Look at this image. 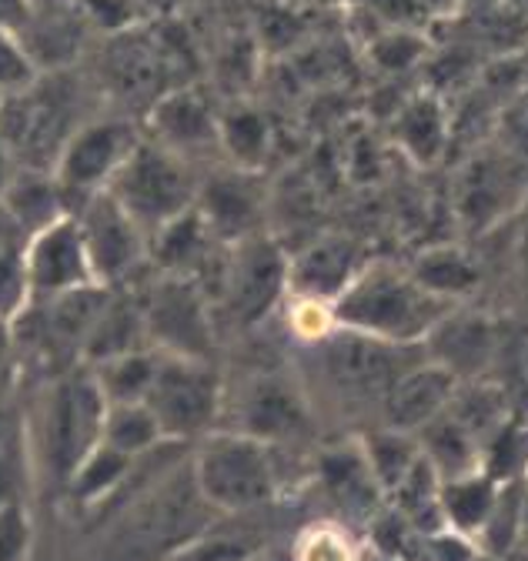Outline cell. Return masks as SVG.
Here are the masks:
<instances>
[{
	"label": "cell",
	"instance_id": "3",
	"mask_svg": "<svg viewBox=\"0 0 528 561\" xmlns=\"http://www.w3.org/2000/svg\"><path fill=\"white\" fill-rule=\"evenodd\" d=\"M191 471L202 495L221 518L257 512L272 505L282 491L275 448L231 428L194 442Z\"/></svg>",
	"mask_w": 528,
	"mask_h": 561
},
{
	"label": "cell",
	"instance_id": "43",
	"mask_svg": "<svg viewBox=\"0 0 528 561\" xmlns=\"http://www.w3.org/2000/svg\"><path fill=\"white\" fill-rule=\"evenodd\" d=\"M518 551L528 554V471H525V488H521V531H518Z\"/></svg>",
	"mask_w": 528,
	"mask_h": 561
},
{
	"label": "cell",
	"instance_id": "13",
	"mask_svg": "<svg viewBox=\"0 0 528 561\" xmlns=\"http://www.w3.org/2000/svg\"><path fill=\"white\" fill-rule=\"evenodd\" d=\"M365 251L352 238H318L288 257V291L298 301H318L332 308L365 267Z\"/></svg>",
	"mask_w": 528,
	"mask_h": 561
},
{
	"label": "cell",
	"instance_id": "32",
	"mask_svg": "<svg viewBox=\"0 0 528 561\" xmlns=\"http://www.w3.org/2000/svg\"><path fill=\"white\" fill-rule=\"evenodd\" d=\"M521 488H525V474L521 478H508L498 484V499L495 508L482 528V535L475 538L479 551L485 558H508L512 551H518V531H521Z\"/></svg>",
	"mask_w": 528,
	"mask_h": 561
},
{
	"label": "cell",
	"instance_id": "45",
	"mask_svg": "<svg viewBox=\"0 0 528 561\" xmlns=\"http://www.w3.org/2000/svg\"><path fill=\"white\" fill-rule=\"evenodd\" d=\"M8 355V324H0V365H4Z\"/></svg>",
	"mask_w": 528,
	"mask_h": 561
},
{
	"label": "cell",
	"instance_id": "26",
	"mask_svg": "<svg viewBox=\"0 0 528 561\" xmlns=\"http://www.w3.org/2000/svg\"><path fill=\"white\" fill-rule=\"evenodd\" d=\"M412 277L425 291H432L441 301L458 305L475 285H479V267L475 261L461 251L458 244H432L412 261Z\"/></svg>",
	"mask_w": 528,
	"mask_h": 561
},
{
	"label": "cell",
	"instance_id": "41",
	"mask_svg": "<svg viewBox=\"0 0 528 561\" xmlns=\"http://www.w3.org/2000/svg\"><path fill=\"white\" fill-rule=\"evenodd\" d=\"M14 174H18V161L11 158V151L0 145V201H4V194H8V187H11V181H14Z\"/></svg>",
	"mask_w": 528,
	"mask_h": 561
},
{
	"label": "cell",
	"instance_id": "25",
	"mask_svg": "<svg viewBox=\"0 0 528 561\" xmlns=\"http://www.w3.org/2000/svg\"><path fill=\"white\" fill-rule=\"evenodd\" d=\"M361 455H365V465L375 478V484L381 488L384 502L405 484V478L418 468L422 461V445H418V435L412 432H399V428H375L368 435H361L358 442Z\"/></svg>",
	"mask_w": 528,
	"mask_h": 561
},
{
	"label": "cell",
	"instance_id": "30",
	"mask_svg": "<svg viewBox=\"0 0 528 561\" xmlns=\"http://www.w3.org/2000/svg\"><path fill=\"white\" fill-rule=\"evenodd\" d=\"M218 148L238 171H257L272 151V127L261 111L234 107L218 117Z\"/></svg>",
	"mask_w": 528,
	"mask_h": 561
},
{
	"label": "cell",
	"instance_id": "38",
	"mask_svg": "<svg viewBox=\"0 0 528 561\" xmlns=\"http://www.w3.org/2000/svg\"><path fill=\"white\" fill-rule=\"evenodd\" d=\"M31 518L18 502L0 505V561H27Z\"/></svg>",
	"mask_w": 528,
	"mask_h": 561
},
{
	"label": "cell",
	"instance_id": "21",
	"mask_svg": "<svg viewBox=\"0 0 528 561\" xmlns=\"http://www.w3.org/2000/svg\"><path fill=\"white\" fill-rule=\"evenodd\" d=\"M318 474H321V484L328 488V495H332L345 512H352L365 522H371L381 512L384 495L375 484L358 445L328 451L318 465Z\"/></svg>",
	"mask_w": 528,
	"mask_h": 561
},
{
	"label": "cell",
	"instance_id": "27",
	"mask_svg": "<svg viewBox=\"0 0 528 561\" xmlns=\"http://www.w3.org/2000/svg\"><path fill=\"white\" fill-rule=\"evenodd\" d=\"M211 244L215 234L208 231L202 215H197V207H191L187 215H181L177 221H171L151 238V257L164 267V274L191 277L197 264H205Z\"/></svg>",
	"mask_w": 528,
	"mask_h": 561
},
{
	"label": "cell",
	"instance_id": "31",
	"mask_svg": "<svg viewBox=\"0 0 528 561\" xmlns=\"http://www.w3.org/2000/svg\"><path fill=\"white\" fill-rule=\"evenodd\" d=\"M104 401L107 404H127V401H145L148 388L158 371V351L141 347V351H127V355L107 358L101 365H88Z\"/></svg>",
	"mask_w": 528,
	"mask_h": 561
},
{
	"label": "cell",
	"instance_id": "17",
	"mask_svg": "<svg viewBox=\"0 0 528 561\" xmlns=\"http://www.w3.org/2000/svg\"><path fill=\"white\" fill-rule=\"evenodd\" d=\"M458 385L461 381L448 368H441L438 362H432L425 355L418 365H412L388 388V394L381 398V421L388 428L418 435L428 421H435L441 411H448Z\"/></svg>",
	"mask_w": 528,
	"mask_h": 561
},
{
	"label": "cell",
	"instance_id": "7",
	"mask_svg": "<svg viewBox=\"0 0 528 561\" xmlns=\"http://www.w3.org/2000/svg\"><path fill=\"white\" fill-rule=\"evenodd\" d=\"M141 137L145 134L138 130V124L127 117H97L74 127L50 168L68 204H81L107 191L120 164L141 145Z\"/></svg>",
	"mask_w": 528,
	"mask_h": 561
},
{
	"label": "cell",
	"instance_id": "35",
	"mask_svg": "<svg viewBox=\"0 0 528 561\" xmlns=\"http://www.w3.org/2000/svg\"><path fill=\"white\" fill-rule=\"evenodd\" d=\"M425 57V41L415 31H378L368 44V60L384 75H402Z\"/></svg>",
	"mask_w": 528,
	"mask_h": 561
},
{
	"label": "cell",
	"instance_id": "5",
	"mask_svg": "<svg viewBox=\"0 0 528 561\" xmlns=\"http://www.w3.org/2000/svg\"><path fill=\"white\" fill-rule=\"evenodd\" d=\"M145 404L158 417L168 442L191 445L218 432L215 425L225 408V385L211 362L158 355V371Z\"/></svg>",
	"mask_w": 528,
	"mask_h": 561
},
{
	"label": "cell",
	"instance_id": "11",
	"mask_svg": "<svg viewBox=\"0 0 528 561\" xmlns=\"http://www.w3.org/2000/svg\"><path fill=\"white\" fill-rule=\"evenodd\" d=\"M288 291V257L268 238H244L231 244L225 261L221 295L228 314L238 324H257L264 314H272L282 295Z\"/></svg>",
	"mask_w": 528,
	"mask_h": 561
},
{
	"label": "cell",
	"instance_id": "18",
	"mask_svg": "<svg viewBox=\"0 0 528 561\" xmlns=\"http://www.w3.org/2000/svg\"><path fill=\"white\" fill-rule=\"evenodd\" d=\"M151 140L161 148L174 151L177 158L191 161L208 148H218V114L208 107V101L191 91L174 88L158 98L151 107Z\"/></svg>",
	"mask_w": 528,
	"mask_h": 561
},
{
	"label": "cell",
	"instance_id": "44",
	"mask_svg": "<svg viewBox=\"0 0 528 561\" xmlns=\"http://www.w3.org/2000/svg\"><path fill=\"white\" fill-rule=\"evenodd\" d=\"M418 4H425L435 14H451L458 8V0H418Z\"/></svg>",
	"mask_w": 528,
	"mask_h": 561
},
{
	"label": "cell",
	"instance_id": "40",
	"mask_svg": "<svg viewBox=\"0 0 528 561\" xmlns=\"http://www.w3.org/2000/svg\"><path fill=\"white\" fill-rule=\"evenodd\" d=\"M27 24V0H0V31H14Z\"/></svg>",
	"mask_w": 528,
	"mask_h": 561
},
{
	"label": "cell",
	"instance_id": "1",
	"mask_svg": "<svg viewBox=\"0 0 528 561\" xmlns=\"http://www.w3.org/2000/svg\"><path fill=\"white\" fill-rule=\"evenodd\" d=\"M221 515L208 505L187 458H171L127 495L114 515L97 561H171L215 531Z\"/></svg>",
	"mask_w": 528,
	"mask_h": 561
},
{
	"label": "cell",
	"instance_id": "22",
	"mask_svg": "<svg viewBox=\"0 0 528 561\" xmlns=\"http://www.w3.org/2000/svg\"><path fill=\"white\" fill-rule=\"evenodd\" d=\"M498 478L489 471H472L461 478H448L438 484V508H441V522L448 531L466 535V538H479L495 499H498Z\"/></svg>",
	"mask_w": 528,
	"mask_h": 561
},
{
	"label": "cell",
	"instance_id": "37",
	"mask_svg": "<svg viewBox=\"0 0 528 561\" xmlns=\"http://www.w3.org/2000/svg\"><path fill=\"white\" fill-rule=\"evenodd\" d=\"M495 124H498V145L518 161H528V88H521L505 101Z\"/></svg>",
	"mask_w": 528,
	"mask_h": 561
},
{
	"label": "cell",
	"instance_id": "16",
	"mask_svg": "<svg viewBox=\"0 0 528 561\" xmlns=\"http://www.w3.org/2000/svg\"><path fill=\"white\" fill-rule=\"evenodd\" d=\"M197 215L215 234V241L238 244L257 234L264 215V191L254 181V171H218L197 191Z\"/></svg>",
	"mask_w": 528,
	"mask_h": 561
},
{
	"label": "cell",
	"instance_id": "2",
	"mask_svg": "<svg viewBox=\"0 0 528 561\" xmlns=\"http://www.w3.org/2000/svg\"><path fill=\"white\" fill-rule=\"evenodd\" d=\"M455 308L458 305L425 291L409 267L368 261L348 291L332 305V314L338 328L402 347H425Z\"/></svg>",
	"mask_w": 528,
	"mask_h": 561
},
{
	"label": "cell",
	"instance_id": "12",
	"mask_svg": "<svg viewBox=\"0 0 528 561\" xmlns=\"http://www.w3.org/2000/svg\"><path fill=\"white\" fill-rule=\"evenodd\" d=\"M24 267L31 285V305L74 295L84 288H101L94 280L74 215L57 218L54 225L24 241Z\"/></svg>",
	"mask_w": 528,
	"mask_h": 561
},
{
	"label": "cell",
	"instance_id": "34",
	"mask_svg": "<svg viewBox=\"0 0 528 561\" xmlns=\"http://www.w3.org/2000/svg\"><path fill=\"white\" fill-rule=\"evenodd\" d=\"M31 308L24 248H0V324H14Z\"/></svg>",
	"mask_w": 528,
	"mask_h": 561
},
{
	"label": "cell",
	"instance_id": "47",
	"mask_svg": "<svg viewBox=\"0 0 528 561\" xmlns=\"http://www.w3.org/2000/svg\"><path fill=\"white\" fill-rule=\"evenodd\" d=\"M4 101H8V98H4V94H0V107H4Z\"/></svg>",
	"mask_w": 528,
	"mask_h": 561
},
{
	"label": "cell",
	"instance_id": "39",
	"mask_svg": "<svg viewBox=\"0 0 528 561\" xmlns=\"http://www.w3.org/2000/svg\"><path fill=\"white\" fill-rule=\"evenodd\" d=\"M254 548L244 538H231V535H205L194 545H187L181 554H174L171 561H251Z\"/></svg>",
	"mask_w": 528,
	"mask_h": 561
},
{
	"label": "cell",
	"instance_id": "33",
	"mask_svg": "<svg viewBox=\"0 0 528 561\" xmlns=\"http://www.w3.org/2000/svg\"><path fill=\"white\" fill-rule=\"evenodd\" d=\"M358 541L335 522H318L295 541L291 561H361Z\"/></svg>",
	"mask_w": 528,
	"mask_h": 561
},
{
	"label": "cell",
	"instance_id": "8",
	"mask_svg": "<svg viewBox=\"0 0 528 561\" xmlns=\"http://www.w3.org/2000/svg\"><path fill=\"white\" fill-rule=\"evenodd\" d=\"M145 334L158 355L211 362L215 351V324L208 314L205 291L194 277L164 274L158 288L141 301Z\"/></svg>",
	"mask_w": 528,
	"mask_h": 561
},
{
	"label": "cell",
	"instance_id": "15",
	"mask_svg": "<svg viewBox=\"0 0 528 561\" xmlns=\"http://www.w3.org/2000/svg\"><path fill=\"white\" fill-rule=\"evenodd\" d=\"M231 432L251 435L275 448L278 442H291L308 432V401L291 381L261 375L244 388L238 401V428Z\"/></svg>",
	"mask_w": 528,
	"mask_h": 561
},
{
	"label": "cell",
	"instance_id": "20",
	"mask_svg": "<svg viewBox=\"0 0 528 561\" xmlns=\"http://www.w3.org/2000/svg\"><path fill=\"white\" fill-rule=\"evenodd\" d=\"M418 445H422L425 461L438 474V481L461 478V474H472V471H485L482 442L466 425H461L451 411H441L435 421H428V425L418 432Z\"/></svg>",
	"mask_w": 528,
	"mask_h": 561
},
{
	"label": "cell",
	"instance_id": "24",
	"mask_svg": "<svg viewBox=\"0 0 528 561\" xmlns=\"http://www.w3.org/2000/svg\"><path fill=\"white\" fill-rule=\"evenodd\" d=\"M448 111L435 94L412 98L394 117V140L415 164H435L448 145Z\"/></svg>",
	"mask_w": 528,
	"mask_h": 561
},
{
	"label": "cell",
	"instance_id": "10",
	"mask_svg": "<svg viewBox=\"0 0 528 561\" xmlns=\"http://www.w3.org/2000/svg\"><path fill=\"white\" fill-rule=\"evenodd\" d=\"M71 215L81 228L84 251H88L94 280L101 288H111V285H117V280H124L151 254L148 234L111 197V191H101V194L81 201Z\"/></svg>",
	"mask_w": 528,
	"mask_h": 561
},
{
	"label": "cell",
	"instance_id": "14",
	"mask_svg": "<svg viewBox=\"0 0 528 561\" xmlns=\"http://www.w3.org/2000/svg\"><path fill=\"white\" fill-rule=\"evenodd\" d=\"M521 164L502 145L475 154L466 164L458 184V218L472 231H485L502 215H508L518 191H521Z\"/></svg>",
	"mask_w": 528,
	"mask_h": 561
},
{
	"label": "cell",
	"instance_id": "23",
	"mask_svg": "<svg viewBox=\"0 0 528 561\" xmlns=\"http://www.w3.org/2000/svg\"><path fill=\"white\" fill-rule=\"evenodd\" d=\"M141 347H148L141 305L107 298L84 337L81 358H84V365H101L107 358L127 355V351H141Z\"/></svg>",
	"mask_w": 528,
	"mask_h": 561
},
{
	"label": "cell",
	"instance_id": "48",
	"mask_svg": "<svg viewBox=\"0 0 528 561\" xmlns=\"http://www.w3.org/2000/svg\"><path fill=\"white\" fill-rule=\"evenodd\" d=\"M525 561H528V554H525Z\"/></svg>",
	"mask_w": 528,
	"mask_h": 561
},
{
	"label": "cell",
	"instance_id": "29",
	"mask_svg": "<svg viewBox=\"0 0 528 561\" xmlns=\"http://www.w3.org/2000/svg\"><path fill=\"white\" fill-rule=\"evenodd\" d=\"M101 445L127 458H145L161 445H168V438L145 401H127V404H107Z\"/></svg>",
	"mask_w": 528,
	"mask_h": 561
},
{
	"label": "cell",
	"instance_id": "42",
	"mask_svg": "<svg viewBox=\"0 0 528 561\" xmlns=\"http://www.w3.org/2000/svg\"><path fill=\"white\" fill-rule=\"evenodd\" d=\"M11 438H14V421H11V411L0 404V461L11 455Z\"/></svg>",
	"mask_w": 528,
	"mask_h": 561
},
{
	"label": "cell",
	"instance_id": "19",
	"mask_svg": "<svg viewBox=\"0 0 528 561\" xmlns=\"http://www.w3.org/2000/svg\"><path fill=\"white\" fill-rule=\"evenodd\" d=\"M0 207H4L8 221L14 228H21L27 238L44 231L57 218L71 215V204H68V197H64V191L57 187L54 174L37 171V168H18Z\"/></svg>",
	"mask_w": 528,
	"mask_h": 561
},
{
	"label": "cell",
	"instance_id": "4",
	"mask_svg": "<svg viewBox=\"0 0 528 561\" xmlns=\"http://www.w3.org/2000/svg\"><path fill=\"white\" fill-rule=\"evenodd\" d=\"M107 191L151 241L161 228H168L197 204L202 181H197L191 161L177 158L145 134Z\"/></svg>",
	"mask_w": 528,
	"mask_h": 561
},
{
	"label": "cell",
	"instance_id": "6",
	"mask_svg": "<svg viewBox=\"0 0 528 561\" xmlns=\"http://www.w3.org/2000/svg\"><path fill=\"white\" fill-rule=\"evenodd\" d=\"M104 414L107 401L88 365L64 375L54 385L44 411V451L60 484H68L71 474L88 461V455L101 448Z\"/></svg>",
	"mask_w": 528,
	"mask_h": 561
},
{
	"label": "cell",
	"instance_id": "28",
	"mask_svg": "<svg viewBox=\"0 0 528 561\" xmlns=\"http://www.w3.org/2000/svg\"><path fill=\"white\" fill-rule=\"evenodd\" d=\"M135 461L138 458H127V455L101 445L88 455V461L71 474V481L64 488H68L74 505L101 508L104 502H111L117 495V491H127V481L135 474Z\"/></svg>",
	"mask_w": 528,
	"mask_h": 561
},
{
	"label": "cell",
	"instance_id": "46",
	"mask_svg": "<svg viewBox=\"0 0 528 561\" xmlns=\"http://www.w3.org/2000/svg\"><path fill=\"white\" fill-rule=\"evenodd\" d=\"M148 8H154V11H161V8H171V4H177V0H145Z\"/></svg>",
	"mask_w": 528,
	"mask_h": 561
},
{
	"label": "cell",
	"instance_id": "36",
	"mask_svg": "<svg viewBox=\"0 0 528 561\" xmlns=\"http://www.w3.org/2000/svg\"><path fill=\"white\" fill-rule=\"evenodd\" d=\"M37 64L31 50L24 47L21 34L14 31H0V94L18 98L37 84Z\"/></svg>",
	"mask_w": 528,
	"mask_h": 561
},
{
	"label": "cell",
	"instance_id": "9",
	"mask_svg": "<svg viewBox=\"0 0 528 561\" xmlns=\"http://www.w3.org/2000/svg\"><path fill=\"white\" fill-rule=\"evenodd\" d=\"M311 347H318L321 371L335 388L358 394V398H375L378 404L394 381H399L412 365L422 362V358H415V347L388 344V341H378V337H368V334H358L348 328H335L332 334L314 341Z\"/></svg>",
	"mask_w": 528,
	"mask_h": 561
}]
</instances>
